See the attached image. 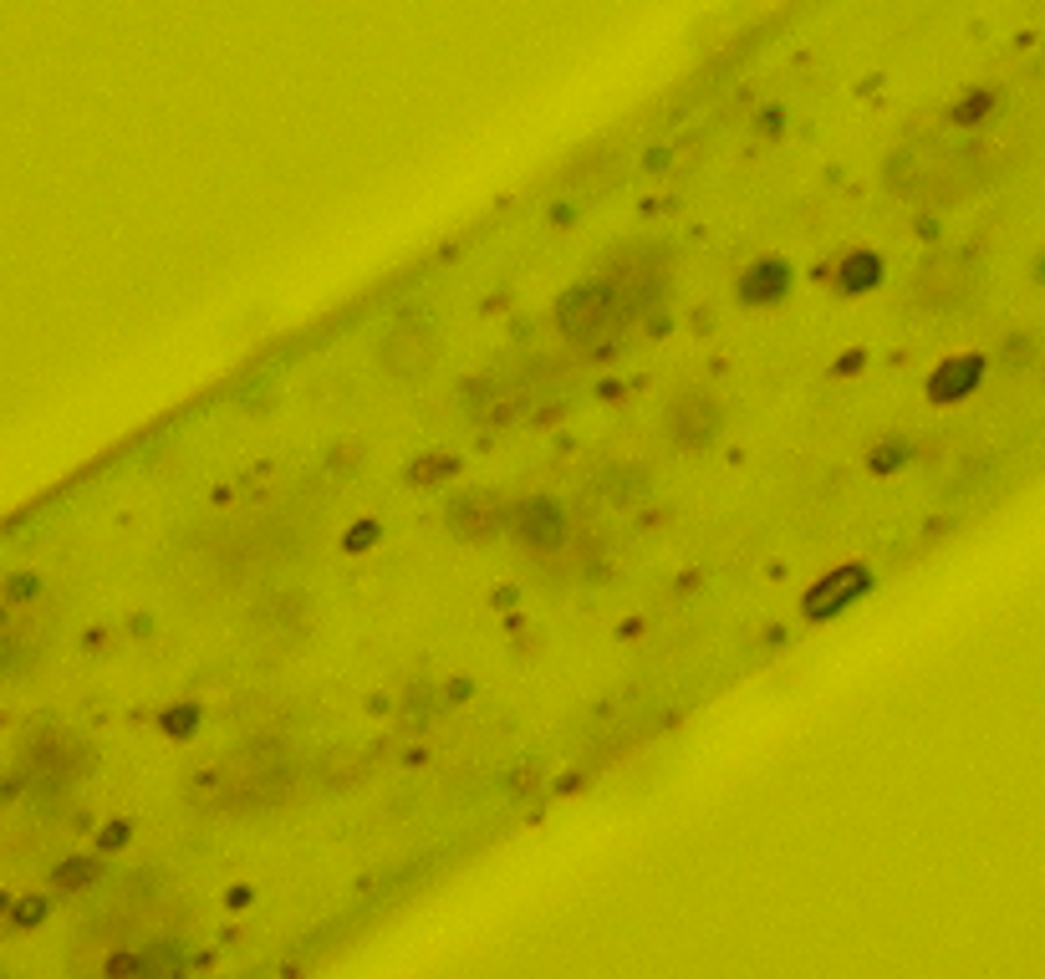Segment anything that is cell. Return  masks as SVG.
<instances>
[{
    "label": "cell",
    "mask_w": 1045,
    "mask_h": 979,
    "mask_svg": "<svg viewBox=\"0 0 1045 979\" xmlns=\"http://www.w3.org/2000/svg\"><path fill=\"white\" fill-rule=\"evenodd\" d=\"M291 791H296L291 760L271 756V750H251V756H236L215 765V771L194 775L190 802L205 806V811H265V806L286 802Z\"/></svg>",
    "instance_id": "cell-1"
},
{
    "label": "cell",
    "mask_w": 1045,
    "mask_h": 979,
    "mask_svg": "<svg viewBox=\"0 0 1045 979\" xmlns=\"http://www.w3.org/2000/svg\"><path fill=\"white\" fill-rule=\"evenodd\" d=\"M633 307H638V297L622 276L618 281H592V286H576V291H566V297L556 301V326L572 342H597L602 332H612L622 316L633 312Z\"/></svg>",
    "instance_id": "cell-2"
},
{
    "label": "cell",
    "mask_w": 1045,
    "mask_h": 979,
    "mask_svg": "<svg viewBox=\"0 0 1045 979\" xmlns=\"http://www.w3.org/2000/svg\"><path fill=\"white\" fill-rule=\"evenodd\" d=\"M439 362V326L428 316H403V322L388 326V337L378 342V368L398 383H413L424 378L428 368Z\"/></svg>",
    "instance_id": "cell-3"
},
{
    "label": "cell",
    "mask_w": 1045,
    "mask_h": 979,
    "mask_svg": "<svg viewBox=\"0 0 1045 979\" xmlns=\"http://www.w3.org/2000/svg\"><path fill=\"white\" fill-rule=\"evenodd\" d=\"M974 291V261L958 251L928 255L923 270L914 276V307H928V312H949Z\"/></svg>",
    "instance_id": "cell-4"
},
{
    "label": "cell",
    "mask_w": 1045,
    "mask_h": 979,
    "mask_svg": "<svg viewBox=\"0 0 1045 979\" xmlns=\"http://www.w3.org/2000/svg\"><path fill=\"white\" fill-rule=\"evenodd\" d=\"M720 424H724V408L709 393H678L668 403V418H663V429H668V439L678 449H704L720 434Z\"/></svg>",
    "instance_id": "cell-5"
},
{
    "label": "cell",
    "mask_w": 1045,
    "mask_h": 979,
    "mask_svg": "<svg viewBox=\"0 0 1045 979\" xmlns=\"http://www.w3.org/2000/svg\"><path fill=\"white\" fill-rule=\"evenodd\" d=\"M868 566H837V572H826L816 587L806 592V618H831V612H841L852 597L868 592Z\"/></svg>",
    "instance_id": "cell-6"
},
{
    "label": "cell",
    "mask_w": 1045,
    "mask_h": 979,
    "mask_svg": "<svg viewBox=\"0 0 1045 979\" xmlns=\"http://www.w3.org/2000/svg\"><path fill=\"white\" fill-rule=\"evenodd\" d=\"M516 535L526 541V546H536V551H546V546H556L561 535H566V510H561L556 500H526L516 510Z\"/></svg>",
    "instance_id": "cell-7"
},
{
    "label": "cell",
    "mask_w": 1045,
    "mask_h": 979,
    "mask_svg": "<svg viewBox=\"0 0 1045 979\" xmlns=\"http://www.w3.org/2000/svg\"><path fill=\"white\" fill-rule=\"evenodd\" d=\"M449 526H455V535H464V541L495 535L501 531V500H495V495H459V500L449 505Z\"/></svg>",
    "instance_id": "cell-8"
},
{
    "label": "cell",
    "mask_w": 1045,
    "mask_h": 979,
    "mask_svg": "<svg viewBox=\"0 0 1045 979\" xmlns=\"http://www.w3.org/2000/svg\"><path fill=\"white\" fill-rule=\"evenodd\" d=\"M979 378H985V357H954V362H943V368L928 378V399L933 403L969 399L974 388H979Z\"/></svg>",
    "instance_id": "cell-9"
},
{
    "label": "cell",
    "mask_w": 1045,
    "mask_h": 979,
    "mask_svg": "<svg viewBox=\"0 0 1045 979\" xmlns=\"http://www.w3.org/2000/svg\"><path fill=\"white\" fill-rule=\"evenodd\" d=\"M785 281H791L785 261H760V266H750L745 276H739V297L750 301V307H760V301L785 297Z\"/></svg>",
    "instance_id": "cell-10"
},
{
    "label": "cell",
    "mask_w": 1045,
    "mask_h": 979,
    "mask_svg": "<svg viewBox=\"0 0 1045 979\" xmlns=\"http://www.w3.org/2000/svg\"><path fill=\"white\" fill-rule=\"evenodd\" d=\"M883 281V261L877 255H847L841 261V291H872V286Z\"/></svg>",
    "instance_id": "cell-11"
},
{
    "label": "cell",
    "mask_w": 1045,
    "mask_h": 979,
    "mask_svg": "<svg viewBox=\"0 0 1045 979\" xmlns=\"http://www.w3.org/2000/svg\"><path fill=\"white\" fill-rule=\"evenodd\" d=\"M989 107H995V92H969L964 103L949 113V123H958V128H974V123L989 118Z\"/></svg>",
    "instance_id": "cell-12"
},
{
    "label": "cell",
    "mask_w": 1045,
    "mask_h": 979,
    "mask_svg": "<svg viewBox=\"0 0 1045 979\" xmlns=\"http://www.w3.org/2000/svg\"><path fill=\"white\" fill-rule=\"evenodd\" d=\"M449 470H455V460H428L413 470V480H434V475H449Z\"/></svg>",
    "instance_id": "cell-13"
}]
</instances>
